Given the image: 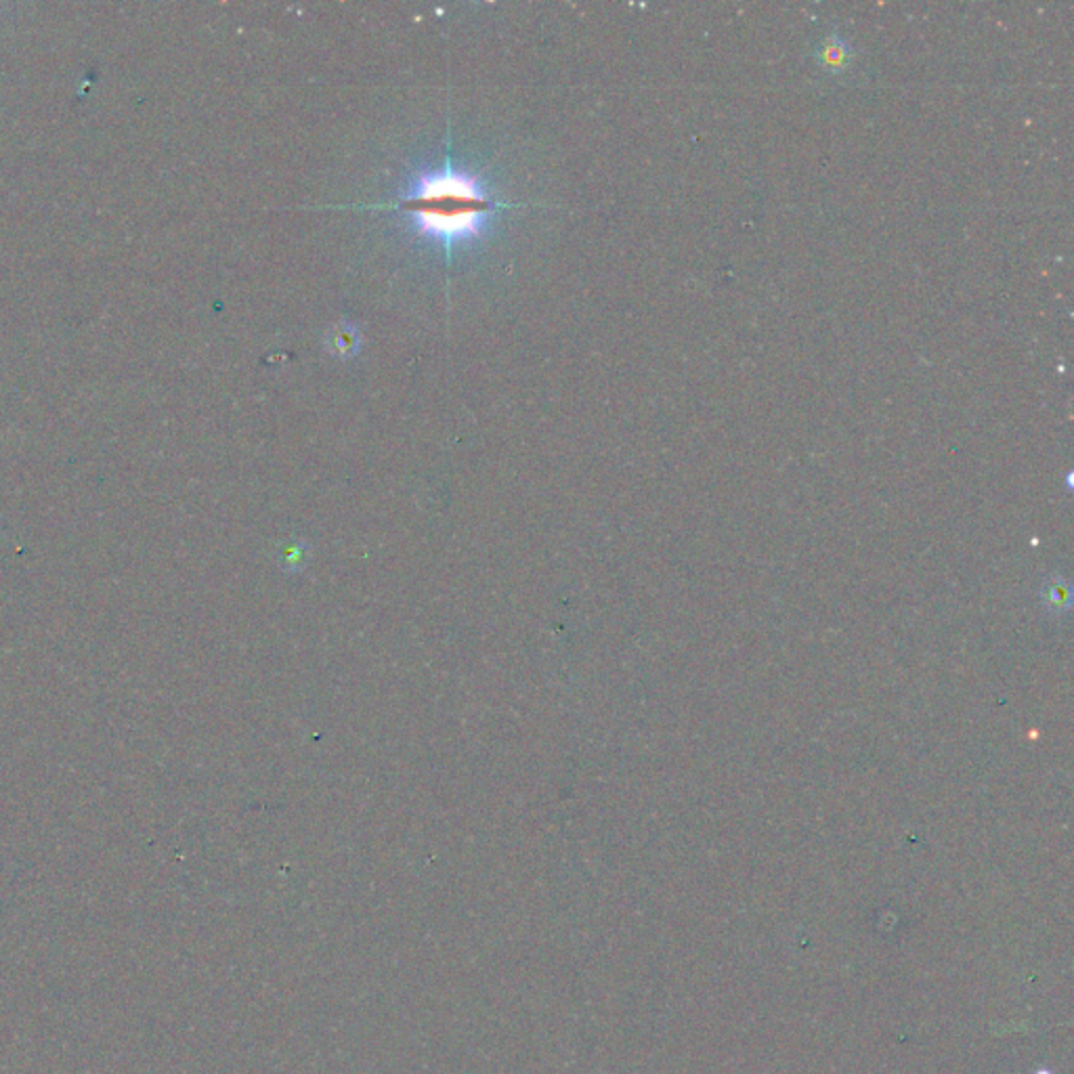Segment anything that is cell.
<instances>
[{"instance_id":"cell-1","label":"cell","mask_w":1074,"mask_h":1074,"mask_svg":"<svg viewBox=\"0 0 1074 1074\" xmlns=\"http://www.w3.org/2000/svg\"><path fill=\"white\" fill-rule=\"evenodd\" d=\"M391 209L409 223L416 238L450 256L479 242L495 215L510 204L500 202L479 173L447 155L403 185Z\"/></svg>"},{"instance_id":"cell-2","label":"cell","mask_w":1074,"mask_h":1074,"mask_svg":"<svg viewBox=\"0 0 1074 1074\" xmlns=\"http://www.w3.org/2000/svg\"><path fill=\"white\" fill-rule=\"evenodd\" d=\"M852 47L850 42L842 36V34H825L821 38V42L817 45V60H819V65L827 72H844L848 70V65L852 62Z\"/></svg>"},{"instance_id":"cell-3","label":"cell","mask_w":1074,"mask_h":1074,"mask_svg":"<svg viewBox=\"0 0 1074 1074\" xmlns=\"http://www.w3.org/2000/svg\"><path fill=\"white\" fill-rule=\"evenodd\" d=\"M1035 1074H1053V1073H1051V1071H1047V1069H1041V1071H1037V1073Z\"/></svg>"}]
</instances>
